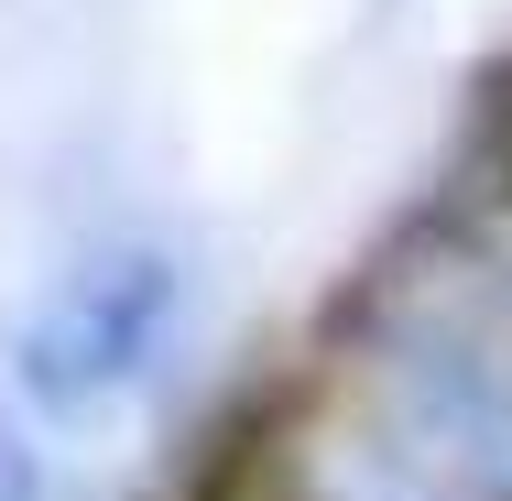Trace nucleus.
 Segmentation results:
<instances>
[{
    "label": "nucleus",
    "mask_w": 512,
    "mask_h": 501,
    "mask_svg": "<svg viewBox=\"0 0 512 501\" xmlns=\"http://www.w3.org/2000/svg\"><path fill=\"white\" fill-rule=\"evenodd\" d=\"M186 327H197L186 240L153 218H120L22 295L11 338H0V382L55 447H88L164 393V371L186 360Z\"/></svg>",
    "instance_id": "1"
},
{
    "label": "nucleus",
    "mask_w": 512,
    "mask_h": 501,
    "mask_svg": "<svg viewBox=\"0 0 512 501\" xmlns=\"http://www.w3.org/2000/svg\"><path fill=\"white\" fill-rule=\"evenodd\" d=\"M0 501H55V436L11 403V382H0Z\"/></svg>",
    "instance_id": "2"
},
{
    "label": "nucleus",
    "mask_w": 512,
    "mask_h": 501,
    "mask_svg": "<svg viewBox=\"0 0 512 501\" xmlns=\"http://www.w3.org/2000/svg\"><path fill=\"white\" fill-rule=\"evenodd\" d=\"M469 240H480V251H491V262H502V273H512V175H502V186H491V207L469 218Z\"/></svg>",
    "instance_id": "3"
},
{
    "label": "nucleus",
    "mask_w": 512,
    "mask_h": 501,
    "mask_svg": "<svg viewBox=\"0 0 512 501\" xmlns=\"http://www.w3.org/2000/svg\"><path fill=\"white\" fill-rule=\"evenodd\" d=\"M502 142H512V99H502Z\"/></svg>",
    "instance_id": "4"
},
{
    "label": "nucleus",
    "mask_w": 512,
    "mask_h": 501,
    "mask_svg": "<svg viewBox=\"0 0 512 501\" xmlns=\"http://www.w3.org/2000/svg\"><path fill=\"white\" fill-rule=\"evenodd\" d=\"M371 11H393V0H371Z\"/></svg>",
    "instance_id": "5"
}]
</instances>
